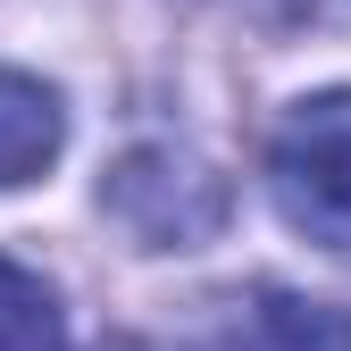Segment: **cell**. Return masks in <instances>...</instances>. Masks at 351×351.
Wrapping results in <instances>:
<instances>
[{
  "label": "cell",
  "mask_w": 351,
  "mask_h": 351,
  "mask_svg": "<svg viewBox=\"0 0 351 351\" xmlns=\"http://www.w3.org/2000/svg\"><path fill=\"white\" fill-rule=\"evenodd\" d=\"M193 351H351V310L285 285H243L209 310Z\"/></svg>",
  "instance_id": "3"
},
{
  "label": "cell",
  "mask_w": 351,
  "mask_h": 351,
  "mask_svg": "<svg viewBox=\"0 0 351 351\" xmlns=\"http://www.w3.org/2000/svg\"><path fill=\"white\" fill-rule=\"evenodd\" d=\"M101 209H109L143 251H193V243H209L217 226H226V184H217L193 151L143 143V151H125V159L109 167Z\"/></svg>",
  "instance_id": "2"
},
{
  "label": "cell",
  "mask_w": 351,
  "mask_h": 351,
  "mask_svg": "<svg viewBox=\"0 0 351 351\" xmlns=\"http://www.w3.org/2000/svg\"><path fill=\"white\" fill-rule=\"evenodd\" d=\"M59 143H67L59 93L42 75H25V67H0V193L34 184V176L59 159Z\"/></svg>",
  "instance_id": "4"
},
{
  "label": "cell",
  "mask_w": 351,
  "mask_h": 351,
  "mask_svg": "<svg viewBox=\"0 0 351 351\" xmlns=\"http://www.w3.org/2000/svg\"><path fill=\"white\" fill-rule=\"evenodd\" d=\"M0 351H67V310L51 276H34L9 251H0Z\"/></svg>",
  "instance_id": "5"
},
{
  "label": "cell",
  "mask_w": 351,
  "mask_h": 351,
  "mask_svg": "<svg viewBox=\"0 0 351 351\" xmlns=\"http://www.w3.org/2000/svg\"><path fill=\"white\" fill-rule=\"evenodd\" d=\"M268 193L293 234L351 259V93H310L268 134Z\"/></svg>",
  "instance_id": "1"
},
{
  "label": "cell",
  "mask_w": 351,
  "mask_h": 351,
  "mask_svg": "<svg viewBox=\"0 0 351 351\" xmlns=\"http://www.w3.org/2000/svg\"><path fill=\"white\" fill-rule=\"evenodd\" d=\"M276 17H293V25H326L335 17V0H268Z\"/></svg>",
  "instance_id": "6"
}]
</instances>
